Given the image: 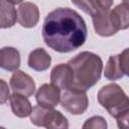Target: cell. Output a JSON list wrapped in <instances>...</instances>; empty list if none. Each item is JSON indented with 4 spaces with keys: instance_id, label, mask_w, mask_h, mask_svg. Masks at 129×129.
I'll return each mask as SVG.
<instances>
[{
    "instance_id": "cell-1",
    "label": "cell",
    "mask_w": 129,
    "mask_h": 129,
    "mask_svg": "<svg viewBox=\"0 0 129 129\" xmlns=\"http://www.w3.org/2000/svg\"><path fill=\"white\" fill-rule=\"evenodd\" d=\"M88 35L83 17L68 7H60L47 14L42 25V38L52 50L66 53L81 47Z\"/></svg>"
},
{
    "instance_id": "cell-2",
    "label": "cell",
    "mask_w": 129,
    "mask_h": 129,
    "mask_svg": "<svg viewBox=\"0 0 129 129\" xmlns=\"http://www.w3.org/2000/svg\"><path fill=\"white\" fill-rule=\"evenodd\" d=\"M73 70L74 80L71 89L88 91L101 79L103 71L102 58L91 51H82L68 62Z\"/></svg>"
},
{
    "instance_id": "cell-3",
    "label": "cell",
    "mask_w": 129,
    "mask_h": 129,
    "mask_svg": "<svg viewBox=\"0 0 129 129\" xmlns=\"http://www.w3.org/2000/svg\"><path fill=\"white\" fill-rule=\"evenodd\" d=\"M97 97L99 104L114 118L129 109V97L124 90L115 83L102 87L98 92Z\"/></svg>"
},
{
    "instance_id": "cell-4",
    "label": "cell",
    "mask_w": 129,
    "mask_h": 129,
    "mask_svg": "<svg viewBox=\"0 0 129 129\" xmlns=\"http://www.w3.org/2000/svg\"><path fill=\"white\" fill-rule=\"evenodd\" d=\"M30 121L38 127L52 129L69 128L68 119L59 111L53 110V108H45L40 105L33 107L30 113Z\"/></svg>"
},
{
    "instance_id": "cell-5",
    "label": "cell",
    "mask_w": 129,
    "mask_h": 129,
    "mask_svg": "<svg viewBox=\"0 0 129 129\" xmlns=\"http://www.w3.org/2000/svg\"><path fill=\"white\" fill-rule=\"evenodd\" d=\"M61 107L73 115L84 114L89 107V99L86 91L67 89L60 96Z\"/></svg>"
},
{
    "instance_id": "cell-6",
    "label": "cell",
    "mask_w": 129,
    "mask_h": 129,
    "mask_svg": "<svg viewBox=\"0 0 129 129\" xmlns=\"http://www.w3.org/2000/svg\"><path fill=\"white\" fill-rule=\"evenodd\" d=\"M110 12V9L98 8L94 15H92L94 29L96 33L101 36H112L118 32V30L114 27L111 21Z\"/></svg>"
},
{
    "instance_id": "cell-7",
    "label": "cell",
    "mask_w": 129,
    "mask_h": 129,
    "mask_svg": "<svg viewBox=\"0 0 129 129\" xmlns=\"http://www.w3.org/2000/svg\"><path fill=\"white\" fill-rule=\"evenodd\" d=\"M10 87L16 94L30 97L35 92V83L33 79L22 71H15L10 78Z\"/></svg>"
},
{
    "instance_id": "cell-8",
    "label": "cell",
    "mask_w": 129,
    "mask_h": 129,
    "mask_svg": "<svg viewBox=\"0 0 129 129\" xmlns=\"http://www.w3.org/2000/svg\"><path fill=\"white\" fill-rule=\"evenodd\" d=\"M60 89L53 84H43L37 90L35 99L38 105L45 108H54L60 102Z\"/></svg>"
},
{
    "instance_id": "cell-9",
    "label": "cell",
    "mask_w": 129,
    "mask_h": 129,
    "mask_svg": "<svg viewBox=\"0 0 129 129\" xmlns=\"http://www.w3.org/2000/svg\"><path fill=\"white\" fill-rule=\"evenodd\" d=\"M74 80V73L69 63H58L50 72L51 84L60 90L71 89Z\"/></svg>"
},
{
    "instance_id": "cell-10",
    "label": "cell",
    "mask_w": 129,
    "mask_h": 129,
    "mask_svg": "<svg viewBox=\"0 0 129 129\" xmlns=\"http://www.w3.org/2000/svg\"><path fill=\"white\" fill-rule=\"evenodd\" d=\"M18 23L25 28L34 27L39 20L38 7L31 2H24L17 9Z\"/></svg>"
},
{
    "instance_id": "cell-11",
    "label": "cell",
    "mask_w": 129,
    "mask_h": 129,
    "mask_svg": "<svg viewBox=\"0 0 129 129\" xmlns=\"http://www.w3.org/2000/svg\"><path fill=\"white\" fill-rule=\"evenodd\" d=\"M0 67L8 72H15L20 67V53L11 46H4L0 51Z\"/></svg>"
},
{
    "instance_id": "cell-12",
    "label": "cell",
    "mask_w": 129,
    "mask_h": 129,
    "mask_svg": "<svg viewBox=\"0 0 129 129\" xmlns=\"http://www.w3.org/2000/svg\"><path fill=\"white\" fill-rule=\"evenodd\" d=\"M27 63L33 71L43 72L50 67L51 56L43 48H36L29 53Z\"/></svg>"
},
{
    "instance_id": "cell-13",
    "label": "cell",
    "mask_w": 129,
    "mask_h": 129,
    "mask_svg": "<svg viewBox=\"0 0 129 129\" xmlns=\"http://www.w3.org/2000/svg\"><path fill=\"white\" fill-rule=\"evenodd\" d=\"M9 102L11 110L15 116L19 118H25L27 116H30V113L33 108L26 96L14 93L10 96Z\"/></svg>"
},
{
    "instance_id": "cell-14",
    "label": "cell",
    "mask_w": 129,
    "mask_h": 129,
    "mask_svg": "<svg viewBox=\"0 0 129 129\" xmlns=\"http://www.w3.org/2000/svg\"><path fill=\"white\" fill-rule=\"evenodd\" d=\"M111 21L117 30H124L129 27V4L121 3L115 6L110 12Z\"/></svg>"
},
{
    "instance_id": "cell-15",
    "label": "cell",
    "mask_w": 129,
    "mask_h": 129,
    "mask_svg": "<svg viewBox=\"0 0 129 129\" xmlns=\"http://www.w3.org/2000/svg\"><path fill=\"white\" fill-rule=\"evenodd\" d=\"M18 21V15L14 8V4L0 0V26L1 28L12 27Z\"/></svg>"
},
{
    "instance_id": "cell-16",
    "label": "cell",
    "mask_w": 129,
    "mask_h": 129,
    "mask_svg": "<svg viewBox=\"0 0 129 129\" xmlns=\"http://www.w3.org/2000/svg\"><path fill=\"white\" fill-rule=\"evenodd\" d=\"M104 76L106 79L110 81H117L121 78H123L124 73L121 68V62H120V54L116 55H111L107 61V64L105 67V72Z\"/></svg>"
},
{
    "instance_id": "cell-17",
    "label": "cell",
    "mask_w": 129,
    "mask_h": 129,
    "mask_svg": "<svg viewBox=\"0 0 129 129\" xmlns=\"http://www.w3.org/2000/svg\"><path fill=\"white\" fill-rule=\"evenodd\" d=\"M71 1L74 5H76L78 8H80L85 13L91 16L94 15L96 10L98 9L95 0H71Z\"/></svg>"
},
{
    "instance_id": "cell-18",
    "label": "cell",
    "mask_w": 129,
    "mask_h": 129,
    "mask_svg": "<svg viewBox=\"0 0 129 129\" xmlns=\"http://www.w3.org/2000/svg\"><path fill=\"white\" fill-rule=\"evenodd\" d=\"M108 127V124L102 116H93L86 120V122L83 125L84 129H106Z\"/></svg>"
},
{
    "instance_id": "cell-19",
    "label": "cell",
    "mask_w": 129,
    "mask_h": 129,
    "mask_svg": "<svg viewBox=\"0 0 129 129\" xmlns=\"http://www.w3.org/2000/svg\"><path fill=\"white\" fill-rule=\"evenodd\" d=\"M120 62L124 75L129 77V47L125 48L120 53Z\"/></svg>"
},
{
    "instance_id": "cell-20",
    "label": "cell",
    "mask_w": 129,
    "mask_h": 129,
    "mask_svg": "<svg viewBox=\"0 0 129 129\" xmlns=\"http://www.w3.org/2000/svg\"><path fill=\"white\" fill-rule=\"evenodd\" d=\"M117 126L119 128H129V109L122 112L116 117Z\"/></svg>"
},
{
    "instance_id": "cell-21",
    "label": "cell",
    "mask_w": 129,
    "mask_h": 129,
    "mask_svg": "<svg viewBox=\"0 0 129 129\" xmlns=\"http://www.w3.org/2000/svg\"><path fill=\"white\" fill-rule=\"evenodd\" d=\"M1 104H4L9 98H10V94H9V89H8V85L5 83L4 80H1Z\"/></svg>"
},
{
    "instance_id": "cell-22",
    "label": "cell",
    "mask_w": 129,
    "mask_h": 129,
    "mask_svg": "<svg viewBox=\"0 0 129 129\" xmlns=\"http://www.w3.org/2000/svg\"><path fill=\"white\" fill-rule=\"evenodd\" d=\"M97 7L101 9H110V7L113 5L114 0H95Z\"/></svg>"
},
{
    "instance_id": "cell-23",
    "label": "cell",
    "mask_w": 129,
    "mask_h": 129,
    "mask_svg": "<svg viewBox=\"0 0 129 129\" xmlns=\"http://www.w3.org/2000/svg\"><path fill=\"white\" fill-rule=\"evenodd\" d=\"M6 1H8V2H10V3H12V4H19V3H21L23 0H6Z\"/></svg>"
},
{
    "instance_id": "cell-24",
    "label": "cell",
    "mask_w": 129,
    "mask_h": 129,
    "mask_svg": "<svg viewBox=\"0 0 129 129\" xmlns=\"http://www.w3.org/2000/svg\"><path fill=\"white\" fill-rule=\"evenodd\" d=\"M123 2H124V3H127V4H129V0H123Z\"/></svg>"
}]
</instances>
